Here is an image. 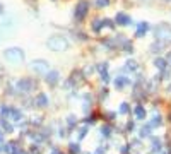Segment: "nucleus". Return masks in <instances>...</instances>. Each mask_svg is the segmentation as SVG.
Segmentation results:
<instances>
[{"mask_svg": "<svg viewBox=\"0 0 171 154\" xmlns=\"http://www.w3.org/2000/svg\"><path fill=\"white\" fill-rule=\"evenodd\" d=\"M152 146H154V151H159V149H161V140H156V139H154V140H152Z\"/></svg>", "mask_w": 171, "mask_h": 154, "instance_id": "nucleus-21", "label": "nucleus"}, {"mask_svg": "<svg viewBox=\"0 0 171 154\" xmlns=\"http://www.w3.org/2000/svg\"><path fill=\"white\" fill-rule=\"evenodd\" d=\"M163 2H171V0H163Z\"/></svg>", "mask_w": 171, "mask_h": 154, "instance_id": "nucleus-29", "label": "nucleus"}, {"mask_svg": "<svg viewBox=\"0 0 171 154\" xmlns=\"http://www.w3.org/2000/svg\"><path fill=\"white\" fill-rule=\"evenodd\" d=\"M17 87H19L21 91H29V89H33V82L29 79H21L19 82H17Z\"/></svg>", "mask_w": 171, "mask_h": 154, "instance_id": "nucleus-9", "label": "nucleus"}, {"mask_svg": "<svg viewBox=\"0 0 171 154\" xmlns=\"http://www.w3.org/2000/svg\"><path fill=\"white\" fill-rule=\"evenodd\" d=\"M101 134L104 135V137H110V134H111V129H110L108 125H104V127H101Z\"/></svg>", "mask_w": 171, "mask_h": 154, "instance_id": "nucleus-16", "label": "nucleus"}, {"mask_svg": "<svg viewBox=\"0 0 171 154\" xmlns=\"http://www.w3.org/2000/svg\"><path fill=\"white\" fill-rule=\"evenodd\" d=\"M127 84H130V80H128L127 77H116V79H115V87H116V89H122V87H125Z\"/></svg>", "mask_w": 171, "mask_h": 154, "instance_id": "nucleus-10", "label": "nucleus"}, {"mask_svg": "<svg viewBox=\"0 0 171 154\" xmlns=\"http://www.w3.org/2000/svg\"><path fill=\"white\" fill-rule=\"evenodd\" d=\"M31 69L38 76H46L48 70H50V63L46 60H43V58H38V60H33L31 62Z\"/></svg>", "mask_w": 171, "mask_h": 154, "instance_id": "nucleus-4", "label": "nucleus"}, {"mask_svg": "<svg viewBox=\"0 0 171 154\" xmlns=\"http://www.w3.org/2000/svg\"><path fill=\"white\" fill-rule=\"evenodd\" d=\"M135 115H137V118L144 120V118H146V110H144L142 106H137V108H135Z\"/></svg>", "mask_w": 171, "mask_h": 154, "instance_id": "nucleus-13", "label": "nucleus"}, {"mask_svg": "<svg viewBox=\"0 0 171 154\" xmlns=\"http://www.w3.org/2000/svg\"><path fill=\"white\" fill-rule=\"evenodd\" d=\"M166 62H168V63H170V65H171V52H170V53H168V57H166Z\"/></svg>", "mask_w": 171, "mask_h": 154, "instance_id": "nucleus-25", "label": "nucleus"}, {"mask_svg": "<svg viewBox=\"0 0 171 154\" xmlns=\"http://www.w3.org/2000/svg\"><path fill=\"white\" fill-rule=\"evenodd\" d=\"M2 139H3V135H2V132H0V142H2Z\"/></svg>", "mask_w": 171, "mask_h": 154, "instance_id": "nucleus-28", "label": "nucleus"}, {"mask_svg": "<svg viewBox=\"0 0 171 154\" xmlns=\"http://www.w3.org/2000/svg\"><path fill=\"white\" fill-rule=\"evenodd\" d=\"M96 5L98 7H108L110 5V0H96Z\"/></svg>", "mask_w": 171, "mask_h": 154, "instance_id": "nucleus-18", "label": "nucleus"}, {"mask_svg": "<svg viewBox=\"0 0 171 154\" xmlns=\"http://www.w3.org/2000/svg\"><path fill=\"white\" fill-rule=\"evenodd\" d=\"M115 22L118 24V26H128L132 19H130V16L128 14H125V12H116V16H115Z\"/></svg>", "mask_w": 171, "mask_h": 154, "instance_id": "nucleus-6", "label": "nucleus"}, {"mask_svg": "<svg viewBox=\"0 0 171 154\" xmlns=\"http://www.w3.org/2000/svg\"><path fill=\"white\" fill-rule=\"evenodd\" d=\"M89 12V2L87 0H80V2H77L76 5V10H74V17L77 21H82L86 17V14Z\"/></svg>", "mask_w": 171, "mask_h": 154, "instance_id": "nucleus-5", "label": "nucleus"}, {"mask_svg": "<svg viewBox=\"0 0 171 154\" xmlns=\"http://www.w3.org/2000/svg\"><path fill=\"white\" fill-rule=\"evenodd\" d=\"M147 31H149V22H146V21H144V22H139V26H137V31H135V34H137V36L140 38V36H144V34H146Z\"/></svg>", "mask_w": 171, "mask_h": 154, "instance_id": "nucleus-8", "label": "nucleus"}, {"mask_svg": "<svg viewBox=\"0 0 171 154\" xmlns=\"http://www.w3.org/2000/svg\"><path fill=\"white\" fill-rule=\"evenodd\" d=\"M154 65H156L159 70H164V69H166V65H168V62H166L164 58H159V57H157L156 60H154Z\"/></svg>", "mask_w": 171, "mask_h": 154, "instance_id": "nucleus-12", "label": "nucleus"}, {"mask_svg": "<svg viewBox=\"0 0 171 154\" xmlns=\"http://www.w3.org/2000/svg\"><path fill=\"white\" fill-rule=\"evenodd\" d=\"M149 132H151V127H142V130H140L142 137H147V135H149Z\"/></svg>", "mask_w": 171, "mask_h": 154, "instance_id": "nucleus-19", "label": "nucleus"}, {"mask_svg": "<svg viewBox=\"0 0 171 154\" xmlns=\"http://www.w3.org/2000/svg\"><path fill=\"white\" fill-rule=\"evenodd\" d=\"M101 24H103V21H99V19H96L94 22H93V31H94V33H99V31H101Z\"/></svg>", "mask_w": 171, "mask_h": 154, "instance_id": "nucleus-15", "label": "nucleus"}, {"mask_svg": "<svg viewBox=\"0 0 171 154\" xmlns=\"http://www.w3.org/2000/svg\"><path fill=\"white\" fill-rule=\"evenodd\" d=\"M34 101H36V104H38L39 108H45V106H48V98H46V94H38Z\"/></svg>", "mask_w": 171, "mask_h": 154, "instance_id": "nucleus-11", "label": "nucleus"}, {"mask_svg": "<svg viewBox=\"0 0 171 154\" xmlns=\"http://www.w3.org/2000/svg\"><path fill=\"white\" fill-rule=\"evenodd\" d=\"M3 12H5V7H3V3H2V2H0V16H2V14H3Z\"/></svg>", "mask_w": 171, "mask_h": 154, "instance_id": "nucleus-24", "label": "nucleus"}, {"mask_svg": "<svg viewBox=\"0 0 171 154\" xmlns=\"http://www.w3.org/2000/svg\"><path fill=\"white\" fill-rule=\"evenodd\" d=\"M3 58L9 63H21L24 60V50H21L17 46H10L3 52Z\"/></svg>", "mask_w": 171, "mask_h": 154, "instance_id": "nucleus-2", "label": "nucleus"}, {"mask_svg": "<svg viewBox=\"0 0 171 154\" xmlns=\"http://www.w3.org/2000/svg\"><path fill=\"white\" fill-rule=\"evenodd\" d=\"M46 46H48L52 52H57V53H58V52H65V50H69V39L65 38V36L55 34V36L48 38Z\"/></svg>", "mask_w": 171, "mask_h": 154, "instance_id": "nucleus-1", "label": "nucleus"}, {"mask_svg": "<svg viewBox=\"0 0 171 154\" xmlns=\"http://www.w3.org/2000/svg\"><path fill=\"white\" fill-rule=\"evenodd\" d=\"M14 154H26V153H24V151H16Z\"/></svg>", "mask_w": 171, "mask_h": 154, "instance_id": "nucleus-27", "label": "nucleus"}, {"mask_svg": "<svg viewBox=\"0 0 171 154\" xmlns=\"http://www.w3.org/2000/svg\"><path fill=\"white\" fill-rule=\"evenodd\" d=\"M128 111V104L127 103H122L120 104V113H127Z\"/></svg>", "mask_w": 171, "mask_h": 154, "instance_id": "nucleus-20", "label": "nucleus"}, {"mask_svg": "<svg viewBox=\"0 0 171 154\" xmlns=\"http://www.w3.org/2000/svg\"><path fill=\"white\" fill-rule=\"evenodd\" d=\"M154 36L157 41H171V26L170 24H157L154 28Z\"/></svg>", "mask_w": 171, "mask_h": 154, "instance_id": "nucleus-3", "label": "nucleus"}, {"mask_svg": "<svg viewBox=\"0 0 171 154\" xmlns=\"http://www.w3.org/2000/svg\"><path fill=\"white\" fill-rule=\"evenodd\" d=\"M58 79H60V74H58L57 70H48V74H46V82H48L50 86H55L58 82Z\"/></svg>", "mask_w": 171, "mask_h": 154, "instance_id": "nucleus-7", "label": "nucleus"}, {"mask_svg": "<svg viewBox=\"0 0 171 154\" xmlns=\"http://www.w3.org/2000/svg\"><path fill=\"white\" fill-rule=\"evenodd\" d=\"M127 69H128V70H137V62L128 60V62H127Z\"/></svg>", "mask_w": 171, "mask_h": 154, "instance_id": "nucleus-17", "label": "nucleus"}, {"mask_svg": "<svg viewBox=\"0 0 171 154\" xmlns=\"http://www.w3.org/2000/svg\"><path fill=\"white\" fill-rule=\"evenodd\" d=\"M0 41H2V34H0Z\"/></svg>", "mask_w": 171, "mask_h": 154, "instance_id": "nucleus-30", "label": "nucleus"}, {"mask_svg": "<svg viewBox=\"0 0 171 154\" xmlns=\"http://www.w3.org/2000/svg\"><path fill=\"white\" fill-rule=\"evenodd\" d=\"M98 70L101 72V76H104V79H108V76H106V72H108V63H101V65L98 67Z\"/></svg>", "mask_w": 171, "mask_h": 154, "instance_id": "nucleus-14", "label": "nucleus"}, {"mask_svg": "<svg viewBox=\"0 0 171 154\" xmlns=\"http://www.w3.org/2000/svg\"><path fill=\"white\" fill-rule=\"evenodd\" d=\"M152 125L156 127V125H161V116H154L152 118Z\"/></svg>", "mask_w": 171, "mask_h": 154, "instance_id": "nucleus-23", "label": "nucleus"}, {"mask_svg": "<svg viewBox=\"0 0 171 154\" xmlns=\"http://www.w3.org/2000/svg\"><path fill=\"white\" fill-rule=\"evenodd\" d=\"M70 153H72V154L79 153V144H70Z\"/></svg>", "mask_w": 171, "mask_h": 154, "instance_id": "nucleus-22", "label": "nucleus"}, {"mask_svg": "<svg viewBox=\"0 0 171 154\" xmlns=\"http://www.w3.org/2000/svg\"><path fill=\"white\" fill-rule=\"evenodd\" d=\"M52 154H62V153H60L58 149H53V151H52Z\"/></svg>", "mask_w": 171, "mask_h": 154, "instance_id": "nucleus-26", "label": "nucleus"}]
</instances>
